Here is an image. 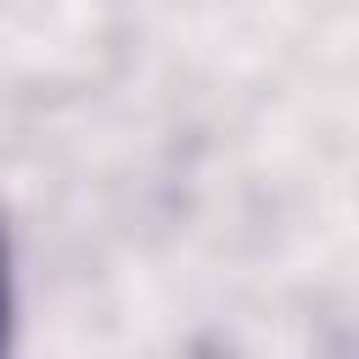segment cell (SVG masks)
Wrapping results in <instances>:
<instances>
[{"label":"cell","instance_id":"1","mask_svg":"<svg viewBox=\"0 0 359 359\" xmlns=\"http://www.w3.org/2000/svg\"><path fill=\"white\" fill-rule=\"evenodd\" d=\"M11 342V280H6V236H0V348Z\"/></svg>","mask_w":359,"mask_h":359}]
</instances>
